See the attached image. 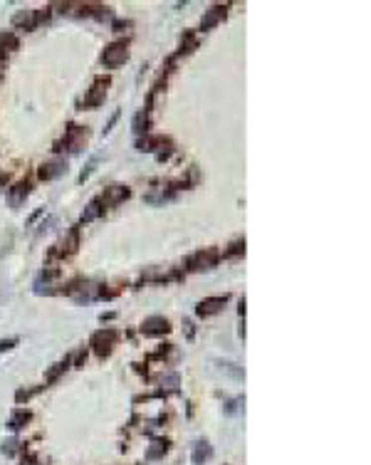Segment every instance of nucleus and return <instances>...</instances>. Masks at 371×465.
<instances>
[{"label":"nucleus","instance_id":"f257e3e1","mask_svg":"<svg viewBox=\"0 0 371 465\" xmlns=\"http://www.w3.org/2000/svg\"><path fill=\"white\" fill-rule=\"evenodd\" d=\"M102 62H104V67H119L126 62V45L124 42H114V45H109L107 50H104V55H102Z\"/></svg>","mask_w":371,"mask_h":465},{"label":"nucleus","instance_id":"f03ea898","mask_svg":"<svg viewBox=\"0 0 371 465\" xmlns=\"http://www.w3.org/2000/svg\"><path fill=\"white\" fill-rule=\"evenodd\" d=\"M99 295H102V290H99L97 282H79L77 287H72V297L79 300V302H89V300H94Z\"/></svg>","mask_w":371,"mask_h":465},{"label":"nucleus","instance_id":"7ed1b4c3","mask_svg":"<svg viewBox=\"0 0 371 465\" xmlns=\"http://www.w3.org/2000/svg\"><path fill=\"white\" fill-rule=\"evenodd\" d=\"M65 171H67V163H65V161H50V163H45V166L40 168V176H42L45 181H52V178L62 176Z\"/></svg>","mask_w":371,"mask_h":465},{"label":"nucleus","instance_id":"20e7f679","mask_svg":"<svg viewBox=\"0 0 371 465\" xmlns=\"http://www.w3.org/2000/svg\"><path fill=\"white\" fill-rule=\"evenodd\" d=\"M225 305V297H211V300H203L198 305V314H216Z\"/></svg>","mask_w":371,"mask_h":465},{"label":"nucleus","instance_id":"39448f33","mask_svg":"<svg viewBox=\"0 0 371 465\" xmlns=\"http://www.w3.org/2000/svg\"><path fill=\"white\" fill-rule=\"evenodd\" d=\"M168 329V322L163 319V317H148L146 322H144V332L146 334H161Z\"/></svg>","mask_w":371,"mask_h":465},{"label":"nucleus","instance_id":"423d86ee","mask_svg":"<svg viewBox=\"0 0 371 465\" xmlns=\"http://www.w3.org/2000/svg\"><path fill=\"white\" fill-rule=\"evenodd\" d=\"M213 456V448L206 443V441H201V443H196V451H193V463L196 465H203L208 458Z\"/></svg>","mask_w":371,"mask_h":465},{"label":"nucleus","instance_id":"0eeeda50","mask_svg":"<svg viewBox=\"0 0 371 465\" xmlns=\"http://www.w3.org/2000/svg\"><path fill=\"white\" fill-rule=\"evenodd\" d=\"M92 341H94V346H97V351H99V354H107V351H109V344L114 341V332H107V334L99 332V334H94V339H92Z\"/></svg>","mask_w":371,"mask_h":465},{"label":"nucleus","instance_id":"6e6552de","mask_svg":"<svg viewBox=\"0 0 371 465\" xmlns=\"http://www.w3.org/2000/svg\"><path fill=\"white\" fill-rule=\"evenodd\" d=\"M27 191H30V186H27V183H17V186L10 191V205H12V208H17V205L22 203V198L27 196Z\"/></svg>","mask_w":371,"mask_h":465},{"label":"nucleus","instance_id":"1a4fd4ad","mask_svg":"<svg viewBox=\"0 0 371 465\" xmlns=\"http://www.w3.org/2000/svg\"><path fill=\"white\" fill-rule=\"evenodd\" d=\"M129 196V191L126 188H122V186H112L109 191H107V203H117V200H122V198H126Z\"/></svg>","mask_w":371,"mask_h":465},{"label":"nucleus","instance_id":"9d476101","mask_svg":"<svg viewBox=\"0 0 371 465\" xmlns=\"http://www.w3.org/2000/svg\"><path fill=\"white\" fill-rule=\"evenodd\" d=\"M102 213V208H99V200H92L89 205H87V210L82 213V223H89V220H94L97 215Z\"/></svg>","mask_w":371,"mask_h":465},{"label":"nucleus","instance_id":"9b49d317","mask_svg":"<svg viewBox=\"0 0 371 465\" xmlns=\"http://www.w3.org/2000/svg\"><path fill=\"white\" fill-rule=\"evenodd\" d=\"M221 17H223V10H221V7H213V12H211V15H208V17L203 20V27H211V25H216V22H218Z\"/></svg>","mask_w":371,"mask_h":465},{"label":"nucleus","instance_id":"f8f14e48","mask_svg":"<svg viewBox=\"0 0 371 465\" xmlns=\"http://www.w3.org/2000/svg\"><path fill=\"white\" fill-rule=\"evenodd\" d=\"M161 386L176 389V386H178V374H166V376H161Z\"/></svg>","mask_w":371,"mask_h":465},{"label":"nucleus","instance_id":"ddd939ff","mask_svg":"<svg viewBox=\"0 0 371 465\" xmlns=\"http://www.w3.org/2000/svg\"><path fill=\"white\" fill-rule=\"evenodd\" d=\"M131 127H134V132H136V134L144 132V127H146V114H144V112H139V114L134 117V124H131Z\"/></svg>","mask_w":371,"mask_h":465},{"label":"nucleus","instance_id":"4468645a","mask_svg":"<svg viewBox=\"0 0 371 465\" xmlns=\"http://www.w3.org/2000/svg\"><path fill=\"white\" fill-rule=\"evenodd\" d=\"M15 451H17V441H15V438H7V441L2 443V453H5V456H15Z\"/></svg>","mask_w":371,"mask_h":465},{"label":"nucleus","instance_id":"2eb2a0df","mask_svg":"<svg viewBox=\"0 0 371 465\" xmlns=\"http://www.w3.org/2000/svg\"><path fill=\"white\" fill-rule=\"evenodd\" d=\"M2 45H5V47H17V40H15L10 32H7V35L0 32V47H2Z\"/></svg>","mask_w":371,"mask_h":465},{"label":"nucleus","instance_id":"dca6fc26","mask_svg":"<svg viewBox=\"0 0 371 465\" xmlns=\"http://www.w3.org/2000/svg\"><path fill=\"white\" fill-rule=\"evenodd\" d=\"M32 22V12H17L15 15V25H30Z\"/></svg>","mask_w":371,"mask_h":465},{"label":"nucleus","instance_id":"f3484780","mask_svg":"<svg viewBox=\"0 0 371 465\" xmlns=\"http://www.w3.org/2000/svg\"><path fill=\"white\" fill-rule=\"evenodd\" d=\"M153 446H156V448H151V451H148V458H151V461H153V458H158L161 453H166V443H153Z\"/></svg>","mask_w":371,"mask_h":465},{"label":"nucleus","instance_id":"a211bd4d","mask_svg":"<svg viewBox=\"0 0 371 465\" xmlns=\"http://www.w3.org/2000/svg\"><path fill=\"white\" fill-rule=\"evenodd\" d=\"M27 418H30L27 413H17V416L10 421V428H20V423H22V421H27Z\"/></svg>","mask_w":371,"mask_h":465},{"label":"nucleus","instance_id":"6ab92c4d","mask_svg":"<svg viewBox=\"0 0 371 465\" xmlns=\"http://www.w3.org/2000/svg\"><path fill=\"white\" fill-rule=\"evenodd\" d=\"M12 344H17V339H7V341H0V351H2V349H10Z\"/></svg>","mask_w":371,"mask_h":465}]
</instances>
